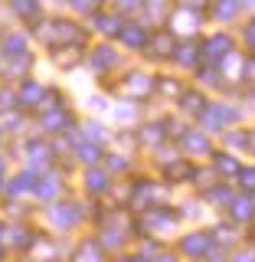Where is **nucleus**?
<instances>
[{
	"label": "nucleus",
	"mask_w": 255,
	"mask_h": 262,
	"mask_svg": "<svg viewBox=\"0 0 255 262\" xmlns=\"http://www.w3.org/2000/svg\"><path fill=\"white\" fill-rule=\"evenodd\" d=\"M13 10L30 16V13H36V0H13Z\"/></svg>",
	"instance_id": "f257e3e1"
},
{
	"label": "nucleus",
	"mask_w": 255,
	"mask_h": 262,
	"mask_svg": "<svg viewBox=\"0 0 255 262\" xmlns=\"http://www.w3.org/2000/svg\"><path fill=\"white\" fill-rule=\"evenodd\" d=\"M183 249H187V252H203V249H206V239H203V236H190Z\"/></svg>",
	"instance_id": "f03ea898"
},
{
	"label": "nucleus",
	"mask_w": 255,
	"mask_h": 262,
	"mask_svg": "<svg viewBox=\"0 0 255 262\" xmlns=\"http://www.w3.org/2000/svg\"><path fill=\"white\" fill-rule=\"evenodd\" d=\"M23 98H27V102H33V98H39V89L30 82V85H27V92H23Z\"/></svg>",
	"instance_id": "7ed1b4c3"
},
{
	"label": "nucleus",
	"mask_w": 255,
	"mask_h": 262,
	"mask_svg": "<svg viewBox=\"0 0 255 262\" xmlns=\"http://www.w3.org/2000/svg\"><path fill=\"white\" fill-rule=\"evenodd\" d=\"M7 49H16V53H20V49H23V39L20 36H10V39H7Z\"/></svg>",
	"instance_id": "20e7f679"
},
{
	"label": "nucleus",
	"mask_w": 255,
	"mask_h": 262,
	"mask_svg": "<svg viewBox=\"0 0 255 262\" xmlns=\"http://www.w3.org/2000/svg\"><path fill=\"white\" fill-rule=\"evenodd\" d=\"M128 262H137V259H128Z\"/></svg>",
	"instance_id": "39448f33"
},
{
	"label": "nucleus",
	"mask_w": 255,
	"mask_h": 262,
	"mask_svg": "<svg viewBox=\"0 0 255 262\" xmlns=\"http://www.w3.org/2000/svg\"><path fill=\"white\" fill-rule=\"evenodd\" d=\"M0 174H4V167H0Z\"/></svg>",
	"instance_id": "423d86ee"
}]
</instances>
